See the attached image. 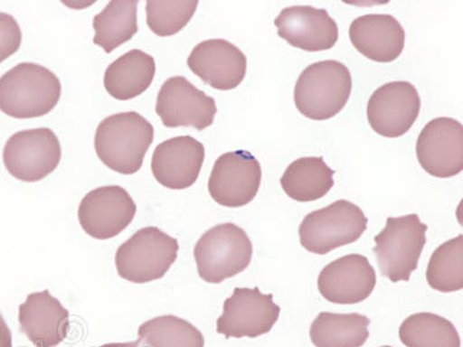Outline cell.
Here are the masks:
<instances>
[{
    "mask_svg": "<svg viewBox=\"0 0 463 347\" xmlns=\"http://www.w3.org/2000/svg\"><path fill=\"white\" fill-rule=\"evenodd\" d=\"M100 347H139V341L129 342H109Z\"/></svg>",
    "mask_w": 463,
    "mask_h": 347,
    "instance_id": "31",
    "label": "cell"
},
{
    "mask_svg": "<svg viewBox=\"0 0 463 347\" xmlns=\"http://www.w3.org/2000/svg\"><path fill=\"white\" fill-rule=\"evenodd\" d=\"M137 206L129 192L118 185L92 190L82 198L78 219L90 238L109 239L118 237L134 220Z\"/></svg>",
    "mask_w": 463,
    "mask_h": 347,
    "instance_id": "11",
    "label": "cell"
},
{
    "mask_svg": "<svg viewBox=\"0 0 463 347\" xmlns=\"http://www.w3.org/2000/svg\"><path fill=\"white\" fill-rule=\"evenodd\" d=\"M0 347H14L11 330L2 314H0Z\"/></svg>",
    "mask_w": 463,
    "mask_h": 347,
    "instance_id": "30",
    "label": "cell"
},
{
    "mask_svg": "<svg viewBox=\"0 0 463 347\" xmlns=\"http://www.w3.org/2000/svg\"><path fill=\"white\" fill-rule=\"evenodd\" d=\"M351 43L362 55L376 63L398 60L405 45V32L391 14H366L350 24Z\"/></svg>",
    "mask_w": 463,
    "mask_h": 347,
    "instance_id": "20",
    "label": "cell"
},
{
    "mask_svg": "<svg viewBox=\"0 0 463 347\" xmlns=\"http://www.w3.org/2000/svg\"><path fill=\"white\" fill-rule=\"evenodd\" d=\"M179 242L158 227H145L119 246L115 255L121 278L135 284L163 278L175 263Z\"/></svg>",
    "mask_w": 463,
    "mask_h": 347,
    "instance_id": "5",
    "label": "cell"
},
{
    "mask_svg": "<svg viewBox=\"0 0 463 347\" xmlns=\"http://www.w3.org/2000/svg\"><path fill=\"white\" fill-rule=\"evenodd\" d=\"M279 36L292 47L308 52H325L338 41L336 22L322 8L291 6L275 19Z\"/></svg>",
    "mask_w": 463,
    "mask_h": 347,
    "instance_id": "18",
    "label": "cell"
},
{
    "mask_svg": "<svg viewBox=\"0 0 463 347\" xmlns=\"http://www.w3.org/2000/svg\"><path fill=\"white\" fill-rule=\"evenodd\" d=\"M137 0H111L94 16V44L107 53L130 41L138 33Z\"/></svg>",
    "mask_w": 463,
    "mask_h": 347,
    "instance_id": "24",
    "label": "cell"
},
{
    "mask_svg": "<svg viewBox=\"0 0 463 347\" xmlns=\"http://www.w3.org/2000/svg\"><path fill=\"white\" fill-rule=\"evenodd\" d=\"M280 307L272 295H263L258 287L234 288L225 300L217 333L229 338H258L271 332L279 321Z\"/></svg>",
    "mask_w": 463,
    "mask_h": 347,
    "instance_id": "9",
    "label": "cell"
},
{
    "mask_svg": "<svg viewBox=\"0 0 463 347\" xmlns=\"http://www.w3.org/2000/svg\"><path fill=\"white\" fill-rule=\"evenodd\" d=\"M22 332L36 347H56L68 337L70 313L48 289L32 293L19 305Z\"/></svg>",
    "mask_w": 463,
    "mask_h": 347,
    "instance_id": "19",
    "label": "cell"
},
{
    "mask_svg": "<svg viewBox=\"0 0 463 347\" xmlns=\"http://www.w3.org/2000/svg\"><path fill=\"white\" fill-rule=\"evenodd\" d=\"M428 226L417 214L388 218L373 248L380 272L392 283L409 282L427 245Z\"/></svg>",
    "mask_w": 463,
    "mask_h": 347,
    "instance_id": "6",
    "label": "cell"
},
{
    "mask_svg": "<svg viewBox=\"0 0 463 347\" xmlns=\"http://www.w3.org/2000/svg\"><path fill=\"white\" fill-rule=\"evenodd\" d=\"M155 76V58L135 49L124 53L107 68L103 84L116 100L128 101L146 92Z\"/></svg>",
    "mask_w": 463,
    "mask_h": 347,
    "instance_id": "21",
    "label": "cell"
},
{
    "mask_svg": "<svg viewBox=\"0 0 463 347\" xmlns=\"http://www.w3.org/2000/svg\"><path fill=\"white\" fill-rule=\"evenodd\" d=\"M61 84L51 70L20 63L0 78V110L10 117H43L60 102Z\"/></svg>",
    "mask_w": 463,
    "mask_h": 347,
    "instance_id": "2",
    "label": "cell"
},
{
    "mask_svg": "<svg viewBox=\"0 0 463 347\" xmlns=\"http://www.w3.org/2000/svg\"><path fill=\"white\" fill-rule=\"evenodd\" d=\"M143 347H204L200 330L184 318L164 315L145 322L138 329Z\"/></svg>",
    "mask_w": 463,
    "mask_h": 347,
    "instance_id": "26",
    "label": "cell"
},
{
    "mask_svg": "<svg viewBox=\"0 0 463 347\" xmlns=\"http://www.w3.org/2000/svg\"><path fill=\"white\" fill-rule=\"evenodd\" d=\"M353 77L337 61L314 63L301 72L295 87L297 109L314 121H326L340 114L349 101Z\"/></svg>",
    "mask_w": 463,
    "mask_h": 347,
    "instance_id": "3",
    "label": "cell"
},
{
    "mask_svg": "<svg viewBox=\"0 0 463 347\" xmlns=\"http://www.w3.org/2000/svg\"><path fill=\"white\" fill-rule=\"evenodd\" d=\"M262 168L247 151L225 153L214 163L209 179L213 200L225 208L238 209L250 204L258 195Z\"/></svg>",
    "mask_w": 463,
    "mask_h": 347,
    "instance_id": "10",
    "label": "cell"
},
{
    "mask_svg": "<svg viewBox=\"0 0 463 347\" xmlns=\"http://www.w3.org/2000/svg\"><path fill=\"white\" fill-rule=\"evenodd\" d=\"M61 159L60 139L48 127L16 132L3 152L7 172L23 182L43 181L55 172Z\"/></svg>",
    "mask_w": 463,
    "mask_h": 347,
    "instance_id": "8",
    "label": "cell"
},
{
    "mask_svg": "<svg viewBox=\"0 0 463 347\" xmlns=\"http://www.w3.org/2000/svg\"><path fill=\"white\" fill-rule=\"evenodd\" d=\"M23 33L14 16L0 14V63L19 51Z\"/></svg>",
    "mask_w": 463,
    "mask_h": 347,
    "instance_id": "29",
    "label": "cell"
},
{
    "mask_svg": "<svg viewBox=\"0 0 463 347\" xmlns=\"http://www.w3.org/2000/svg\"><path fill=\"white\" fill-rule=\"evenodd\" d=\"M417 159L430 175L449 179L463 171V127L457 119L434 118L421 130Z\"/></svg>",
    "mask_w": 463,
    "mask_h": 347,
    "instance_id": "14",
    "label": "cell"
},
{
    "mask_svg": "<svg viewBox=\"0 0 463 347\" xmlns=\"http://www.w3.org/2000/svg\"><path fill=\"white\" fill-rule=\"evenodd\" d=\"M197 6V0H148L147 26L158 36L175 35L187 26L195 14Z\"/></svg>",
    "mask_w": 463,
    "mask_h": 347,
    "instance_id": "28",
    "label": "cell"
},
{
    "mask_svg": "<svg viewBox=\"0 0 463 347\" xmlns=\"http://www.w3.org/2000/svg\"><path fill=\"white\" fill-rule=\"evenodd\" d=\"M376 285L374 267L365 256L351 254L322 268L317 278L320 295L329 303L357 305L369 299Z\"/></svg>",
    "mask_w": 463,
    "mask_h": 347,
    "instance_id": "15",
    "label": "cell"
},
{
    "mask_svg": "<svg viewBox=\"0 0 463 347\" xmlns=\"http://www.w3.org/2000/svg\"><path fill=\"white\" fill-rule=\"evenodd\" d=\"M420 105V94L411 82H388L372 94L367 103V119L376 134L399 138L419 118Z\"/></svg>",
    "mask_w": 463,
    "mask_h": 347,
    "instance_id": "13",
    "label": "cell"
},
{
    "mask_svg": "<svg viewBox=\"0 0 463 347\" xmlns=\"http://www.w3.org/2000/svg\"><path fill=\"white\" fill-rule=\"evenodd\" d=\"M334 174L321 156H306L289 164L280 179V185L293 201L314 202L332 190Z\"/></svg>",
    "mask_w": 463,
    "mask_h": 347,
    "instance_id": "22",
    "label": "cell"
},
{
    "mask_svg": "<svg viewBox=\"0 0 463 347\" xmlns=\"http://www.w3.org/2000/svg\"><path fill=\"white\" fill-rule=\"evenodd\" d=\"M153 139L152 124L136 111H128L109 116L99 124L94 147L105 166L132 175L142 168Z\"/></svg>",
    "mask_w": 463,
    "mask_h": 347,
    "instance_id": "1",
    "label": "cell"
},
{
    "mask_svg": "<svg viewBox=\"0 0 463 347\" xmlns=\"http://www.w3.org/2000/svg\"><path fill=\"white\" fill-rule=\"evenodd\" d=\"M194 258L206 283L221 284L245 271L253 258V243L245 230L231 222L213 227L198 239Z\"/></svg>",
    "mask_w": 463,
    "mask_h": 347,
    "instance_id": "4",
    "label": "cell"
},
{
    "mask_svg": "<svg viewBox=\"0 0 463 347\" xmlns=\"http://www.w3.org/2000/svg\"><path fill=\"white\" fill-rule=\"evenodd\" d=\"M204 159V145L197 139L190 136L167 139L153 152V176L165 188L185 190L195 184Z\"/></svg>",
    "mask_w": 463,
    "mask_h": 347,
    "instance_id": "17",
    "label": "cell"
},
{
    "mask_svg": "<svg viewBox=\"0 0 463 347\" xmlns=\"http://www.w3.org/2000/svg\"><path fill=\"white\" fill-rule=\"evenodd\" d=\"M156 111L166 127H187L203 131L213 126L217 105L213 98L184 77L176 76L161 86Z\"/></svg>",
    "mask_w": 463,
    "mask_h": 347,
    "instance_id": "12",
    "label": "cell"
},
{
    "mask_svg": "<svg viewBox=\"0 0 463 347\" xmlns=\"http://www.w3.org/2000/svg\"><path fill=\"white\" fill-rule=\"evenodd\" d=\"M367 222L369 219L359 206L340 200L304 218L299 227L300 243L309 253L326 255L358 241Z\"/></svg>",
    "mask_w": 463,
    "mask_h": 347,
    "instance_id": "7",
    "label": "cell"
},
{
    "mask_svg": "<svg viewBox=\"0 0 463 347\" xmlns=\"http://www.w3.org/2000/svg\"><path fill=\"white\" fill-rule=\"evenodd\" d=\"M382 347H392V346H382Z\"/></svg>",
    "mask_w": 463,
    "mask_h": 347,
    "instance_id": "32",
    "label": "cell"
},
{
    "mask_svg": "<svg viewBox=\"0 0 463 347\" xmlns=\"http://www.w3.org/2000/svg\"><path fill=\"white\" fill-rule=\"evenodd\" d=\"M369 317L362 314H318L309 329L316 347H362L370 337Z\"/></svg>",
    "mask_w": 463,
    "mask_h": 347,
    "instance_id": "23",
    "label": "cell"
},
{
    "mask_svg": "<svg viewBox=\"0 0 463 347\" xmlns=\"http://www.w3.org/2000/svg\"><path fill=\"white\" fill-rule=\"evenodd\" d=\"M400 340L407 347H461L456 326L432 313H417L400 326Z\"/></svg>",
    "mask_w": 463,
    "mask_h": 347,
    "instance_id": "25",
    "label": "cell"
},
{
    "mask_svg": "<svg viewBox=\"0 0 463 347\" xmlns=\"http://www.w3.org/2000/svg\"><path fill=\"white\" fill-rule=\"evenodd\" d=\"M427 280L433 289L453 293L463 288V235L442 243L430 258Z\"/></svg>",
    "mask_w": 463,
    "mask_h": 347,
    "instance_id": "27",
    "label": "cell"
},
{
    "mask_svg": "<svg viewBox=\"0 0 463 347\" xmlns=\"http://www.w3.org/2000/svg\"><path fill=\"white\" fill-rule=\"evenodd\" d=\"M187 64L194 74L218 90L237 89L247 73L245 53L222 39L198 43L190 53Z\"/></svg>",
    "mask_w": 463,
    "mask_h": 347,
    "instance_id": "16",
    "label": "cell"
}]
</instances>
